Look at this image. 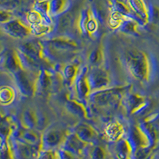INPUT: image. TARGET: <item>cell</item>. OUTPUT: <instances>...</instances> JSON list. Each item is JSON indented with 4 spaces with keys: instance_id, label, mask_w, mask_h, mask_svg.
<instances>
[{
    "instance_id": "6da1fadb",
    "label": "cell",
    "mask_w": 159,
    "mask_h": 159,
    "mask_svg": "<svg viewBox=\"0 0 159 159\" xmlns=\"http://www.w3.org/2000/svg\"><path fill=\"white\" fill-rule=\"evenodd\" d=\"M126 65L133 77L142 81L148 74V62L146 55L142 51L132 49L129 50L125 56Z\"/></svg>"
},
{
    "instance_id": "7a4b0ae2",
    "label": "cell",
    "mask_w": 159,
    "mask_h": 159,
    "mask_svg": "<svg viewBox=\"0 0 159 159\" xmlns=\"http://www.w3.org/2000/svg\"><path fill=\"white\" fill-rule=\"evenodd\" d=\"M122 89H103L89 95V99L99 107H115L121 101Z\"/></svg>"
},
{
    "instance_id": "3957f363",
    "label": "cell",
    "mask_w": 159,
    "mask_h": 159,
    "mask_svg": "<svg viewBox=\"0 0 159 159\" xmlns=\"http://www.w3.org/2000/svg\"><path fill=\"white\" fill-rule=\"evenodd\" d=\"M33 72L19 69L13 72L15 83L22 95L31 96L36 92V80H33Z\"/></svg>"
},
{
    "instance_id": "277c9868",
    "label": "cell",
    "mask_w": 159,
    "mask_h": 159,
    "mask_svg": "<svg viewBox=\"0 0 159 159\" xmlns=\"http://www.w3.org/2000/svg\"><path fill=\"white\" fill-rule=\"evenodd\" d=\"M59 80L57 75L44 69H41L36 80V92H47L57 89Z\"/></svg>"
},
{
    "instance_id": "5b68a950",
    "label": "cell",
    "mask_w": 159,
    "mask_h": 159,
    "mask_svg": "<svg viewBox=\"0 0 159 159\" xmlns=\"http://www.w3.org/2000/svg\"><path fill=\"white\" fill-rule=\"evenodd\" d=\"M67 136L64 130L52 127L46 130L42 136V146L44 150H52L63 145Z\"/></svg>"
},
{
    "instance_id": "8992f818",
    "label": "cell",
    "mask_w": 159,
    "mask_h": 159,
    "mask_svg": "<svg viewBox=\"0 0 159 159\" xmlns=\"http://www.w3.org/2000/svg\"><path fill=\"white\" fill-rule=\"evenodd\" d=\"M87 80L91 92L107 89L109 84L108 75L102 69H94L87 73Z\"/></svg>"
},
{
    "instance_id": "52a82bcc",
    "label": "cell",
    "mask_w": 159,
    "mask_h": 159,
    "mask_svg": "<svg viewBox=\"0 0 159 159\" xmlns=\"http://www.w3.org/2000/svg\"><path fill=\"white\" fill-rule=\"evenodd\" d=\"M2 27L8 35L18 39L26 38L30 34V30L18 19H11L2 23Z\"/></svg>"
},
{
    "instance_id": "ba28073f",
    "label": "cell",
    "mask_w": 159,
    "mask_h": 159,
    "mask_svg": "<svg viewBox=\"0 0 159 159\" xmlns=\"http://www.w3.org/2000/svg\"><path fill=\"white\" fill-rule=\"evenodd\" d=\"M87 145L89 144L82 141L75 133H72V134H69L66 137L62 145L63 146L62 149L70 153L74 157H76L78 154H82L84 151Z\"/></svg>"
},
{
    "instance_id": "9c48e42d",
    "label": "cell",
    "mask_w": 159,
    "mask_h": 159,
    "mask_svg": "<svg viewBox=\"0 0 159 159\" xmlns=\"http://www.w3.org/2000/svg\"><path fill=\"white\" fill-rule=\"evenodd\" d=\"M88 70L84 68L78 72L77 76L75 80V89L78 97L81 99H84L90 95V88L87 80Z\"/></svg>"
},
{
    "instance_id": "30bf717a",
    "label": "cell",
    "mask_w": 159,
    "mask_h": 159,
    "mask_svg": "<svg viewBox=\"0 0 159 159\" xmlns=\"http://www.w3.org/2000/svg\"><path fill=\"white\" fill-rule=\"evenodd\" d=\"M123 102L127 111L130 114L139 113L147 106L144 99L141 96L136 94L129 95L123 99Z\"/></svg>"
},
{
    "instance_id": "8fae6325",
    "label": "cell",
    "mask_w": 159,
    "mask_h": 159,
    "mask_svg": "<svg viewBox=\"0 0 159 159\" xmlns=\"http://www.w3.org/2000/svg\"><path fill=\"white\" fill-rule=\"evenodd\" d=\"M75 134L87 144H92L97 139V134L92 127L85 123H80L75 128Z\"/></svg>"
},
{
    "instance_id": "7c38bea8",
    "label": "cell",
    "mask_w": 159,
    "mask_h": 159,
    "mask_svg": "<svg viewBox=\"0 0 159 159\" xmlns=\"http://www.w3.org/2000/svg\"><path fill=\"white\" fill-rule=\"evenodd\" d=\"M18 139V141L32 146L38 147L39 145H42V137H40L38 133L34 131L32 129L25 128V130L19 131Z\"/></svg>"
},
{
    "instance_id": "4fadbf2b",
    "label": "cell",
    "mask_w": 159,
    "mask_h": 159,
    "mask_svg": "<svg viewBox=\"0 0 159 159\" xmlns=\"http://www.w3.org/2000/svg\"><path fill=\"white\" fill-rule=\"evenodd\" d=\"M38 114L31 110H26L23 113L22 123L24 128L33 129L38 127Z\"/></svg>"
},
{
    "instance_id": "5bb4252c",
    "label": "cell",
    "mask_w": 159,
    "mask_h": 159,
    "mask_svg": "<svg viewBox=\"0 0 159 159\" xmlns=\"http://www.w3.org/2000/svg\"><path fill=\"white\" fill-rule=\"evenodd\" d=\"M133 145L134 143H131L128 139H120L116 147L118 156L119 157H128L133 152Z\"/></svg>"
},
{
    "instance_id": "9a60e30c",
    "label": "cell",
    "mask_w": 159,
    "mask_h": 159,
    "mask_svg": "<svg viewBox=\"0 0 159 159\" xmlns=\"http://www.w3.org/2000/svg\"><path fill=\"white\" fill-rule=\"evenodd\" d=\"M66 109L69 113L78 117L84 118L87 116V111L83 104L75 100H69L66 103Z\"/></svg>"
},
{
    "instance_id": "2e32d148",
    "label": "cell",
    "mask_w": 159,
    "mask_h": 159,
    "mask_svg": "<svg viewBox=\"0 0 159 159\" xmlns=\"http://www.w3.org/2000/svg\"><path fill=\"white\" fill-rule=\"evenodd\" d=\"M4 63H5L6 69H7L8 70L11 71L12 72H15L19 69H22L21 65H20L17 52H8L7 54L6 55Z\"/></svg>"
},
{
    "instance_id": "e0dca14e",
    "label": "cell",
    "mask_w": 159,
    "mask_h": 159,
    "mask_svg": "<svg viewBox=\"0 0 159 159\" xmlns=\"http://www.w3.org/2000/svg\"><path fill=\"white\" fill-rule=\"evenodd\" d=\"M77 74V68L75 65L69 64L63 68V71H62L63 80L64 81L66 82L69 84H72L73 82H75Z\"/></svg>"
},
{
    "instance_id": "ac0fdd59",
    "label": "cell",
    "mask_w": 159,
    "mask_h": 159,
    "mask_svg": "<svg viewBox=\"0 0 159 159\" xmlns=\"http://www.w3.org/2000/svg\"><path fill=\"white\" fill-rule=\"evenodd\" d=\"M123 129L121 125L118 123H110L106 128V134L110 139L116 141L122 137Z\"/></svg>"
},
{
    "instance_id": "d6986e66",
    "label": "cell",
    "mask_w": 159,
    "mask_h": 159,
    "mask_svg": "<svg viewBox=\"0 0 159 159\" xmlns=\"http://www.w3.org/2000/svg\"><path fill=\"white\" fill-rule=\"evenodd\" d=\"M66 11L65 0H52L49 2V13L52 15H61Z\"/></svg>"
},
{
    "instance_id": "ffe728a7",
    "label": "cell",
    "mask_w": 159,
    "mask_h": 159,
    "mask_svg": "<svg viewBox=\"0 0 159 159\" xmlns=\"http://www.w3.org/2000/svg\"><path fill=\"white\" fill-rule=\"evenodd\" d=\"M58 18H59V19H58L57 24L58 30H60L61 32H64V31L67 30L68 29L70 28L72 23V20H73L71 15L64 13L62 15H59Z\"/></svg>"
},
{
    "instance_id": "44dd1931",
    "label": "cell",
    "mask_w": 159,
    "mask_h": 159,
    "mask_svg": "<svg viewBox=\"0 0 159 159\" xmlns=\"http://www.w3.org/2000/svg\"><path fill=\"white\" fill-rule=\"evenodd\" d=\"M130 6L132 7L133 10L136 12V14L141 17L142 18H145L147 16L146 8L143 5L141 0H130Z\"/></svg>"
},
{
    "instance_id": "7402d4cb",
    "label": "cell",
    "mask_w": 159,
    "mask_h": 159,
    "mask_svg": "<svg viewBox=\"0 0 159 159\" xmlns=\"http://www.w3.org/2000/svg\"><path fill=\"white\" fill-rule=\"evenodd\" d=\"M14 91L8 87H3L0 92V99L2 103H9L14 99Z\"/></svg>"
},
{
    "instance_id": "603a6c76",
    "label": "cell",
    "mask_w": 159,
    "mask_h": 159,
    "mask_svg": "<svg viewBox=\"0 0 159 159\" xmlns=\"http://www.w3.org/2000/svg\"><path fill=\"white\" fill-rule=\"evenodd\" d=\"M120 29L125 33L134 34V33L136 32V25L131 20H127L122 24Z\"/></svg>"
},
{
    "instance_id": "cb8c5ba5",
    "label": "cell",
    "mask_w": 159,
    "mask_h": 159,
    "mask_svg": "<svg viewBox=\"0 0 159 159\" xmlns=\"http://www.w3.org/2000/svg\"><path fill=\"white\" fill-rule=\"evenodd\" d=\"M102 59V53L101 51L99 49H96L92 51L89 55V61L92 65H96L100 62Z\"/></svg>"
},
{
    "instance_id": "d4e9b609",
    "label": "cell",
    "mask_w": 159,
    "mask_h": 159,
    "mask_svg": "<svg viewBox=\"0 0 159 159\" xmlns=\"http://www.w3.org/2000/svg\"><path fill=\"white\" fill-rule=\"evenodd\" d=\"M91 157L92 158H103L105 157V153L101 147H94L91 152Z\"/></svg>"
},
{
    "instance_id": "484cf974",
    "label": "cell",
    "mask_w": 159,
    "mask_h": 159,
    "mask_svg": "<svg viewBox=\"0 0 159 159\" xmlns=\"http://www.w3.org/2000/svg\"><path fill=\"white\" fill-rule=\"evenodd\" d=\"M96 27H97V23H96V19L94 18H90L89 20V22L87 23V31H89V33H94L96 32Z\"/></svg>"
}]
</instances>
